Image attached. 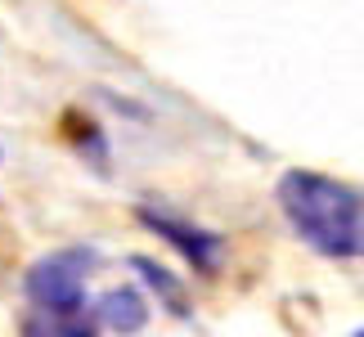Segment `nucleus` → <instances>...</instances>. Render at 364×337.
Here are the masks:
<instances>
[{"mask_svg": "<svg viewBox=\"0 0 364 337\" xmlns=\"http://www.w3.org/2000/svg\"><path fill=\"white\" fill-rule=\"evenodd\" d=\"M274 198L306 247L333 261H364V198L351 185L315 171H288Z\"/></svg>", "mask_w": 364, "mask_h": 337, "instance_id": "nucleus-1", "label": "nucleus"}, {"mask_svg": "<svg viewBox=\"0 0 364 337\" xmlns=\"http://www.w3.org/2000/svg\"><path fill=\"white\" fill-rule=\"evenodd\" d=\"M95 261L100 257L90 247H63L41 257L23 279L27 301L36 311H81L86 306V274L95 270Z\"/></svg>", "mask_w": 364, "mask_h": 337, "instance_id": "nucleus-2", "label": "nucleus"}, {"mask_svg": "<svg viewBox=\"0 0 364 337\" xmlns=\"http://www.w3.org/2000/svg\"><path fill=\"white\" fill-rule=\"evenodd\" d=\"M139 220H144L158 238H166V243H171L180 257L193 265V270H203V274H216L220 270V238L212 230H198V225L176 220V216H166V212H153V207H139Z\"/></svg>", "mask_w": 364, "mask_h": 337, "instance_id": "nucleus-3", "label": "nucleus"}, {"mask_svg": "<svg viewBox=\"0 0 364 337\" xmlns=\"http://www.w3.org/2000/svg\"><path fill=\"white\" fill-rule=\"evenodd\" d=\"M23 337H100V319L90 306L81 311H36L23 319Z\"/></svg>", "mask_w": 364, "mask_h": 337, "instance_id": "nucleus-4", "label": "nucleus"}, {"mask_svg": "<svg viewBox=\"0 0 364 337\" xmlns=\"http://www.w3.org/2000/svg\"><path fill=\"white\" fill-rule=\"evenodd\" d=\"M95 319L108 324L113 333H139L149 324V301L139 297L135 288H113L95 301Z\"/></svg>", "mask_w": 364, "mask_h": 337, "instance_id": "nucleus-5", "label": "nucleus"}, {"mask_svg": "<svg viewBox=\"0 0 364 337\" xmlns=\"http://www.w3.org/2000/svg\"><path fill=\"white\" fill-rule=\"evenodd\" d=\"M131 265H135L139 274H144V284H149V288H153V292H158V297L166 301V311H171V315H189V306H185V292H180V284H176V279L162 270L158 261H149V257H135Z\"/></svg>", "mask_w": 364, "mask_h": 337, "instance_id": "nucleus-6", "label": "nucleus"}, {"mask_svg": "<svg viewBox=\"0 0 364 337\" xmlns=\"http://www.w3.org/2000/svg\"><path fill=\"white\" fill-rule=\"evenodd\" d=\"M351 337H364V328H360V333H351Z\"/></svg>", "mask_w": 364, "mask_h": 337, "instance_id": "nucleus-7", "label": "nucleus"}]
</instances>
